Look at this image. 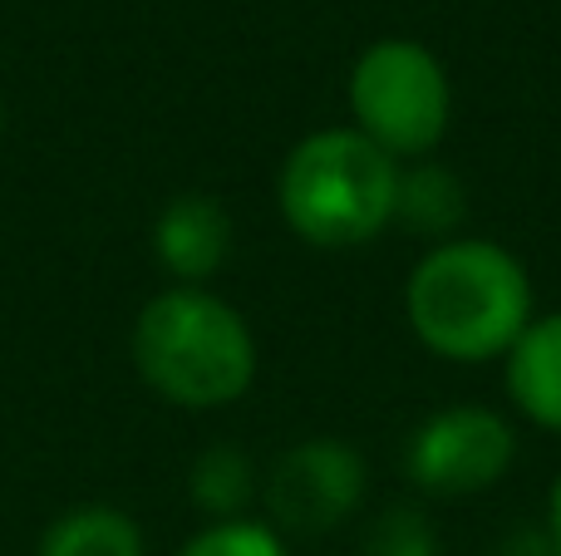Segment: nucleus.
<instances>
[{"label": "nucleus", "instance_id": "4", "mask_svg": "<svg viewBox=\"0 0 561 556\" xmlns=\"http://www.w3.org/2000/svg\"><path fill=\"white\" fill-rule=\"evenodd\" d=\"M454 89L434 49L419 39H379L350 69V118L394 163H419L448 134Z\"/></svg>", "mask_w": 561, "mask_h": 556}, {"label": "nucleus", "instance_id": "13", "mask_svg": "<svg viewBox=\"0 0 561 556\" xmlns=\"http://www.w3.org/2000/svg\"><path fill=\"white\" fill-rule=\"evenodd\" d=\"M365 556H438V532L419 508H385L365 532Z\"/></svg>", "mask_w": 561, "mask_h": 556}, {"label": "nucleus", "instance_id": "1", "mask_svg": "<svg viewBox=\"0 0 561 556\" xmlns=\"http://www.w3.org/2000/svg\"><path fill=\"white\" fill-rule=\"evenodd\" d=\"M404 315L419 345L438 360H507V350L533 325V281L507 246L483 236H448L409 271Z\"/></svg>", "mask_w": 561, "mask_h": 556}, {"label": "nucleus", "instance_id": "3", "mask_svg": "<svg viewBox=\"0 0 561 556\" xmlns=\"http://www.w3.org/2000/svg\"><path fill=\"white\" fill-rule=\"evenodd\" d=\"M399 167L359 128H320L286 153L276 202L286 227L310 246H365L394 222Z\"/></svg>", "mask_w": 561, "mask_h": 556}, {"label": "nucleus", "instance_id": "5", "mask_svg": "<svg viewBox=\"0 0 561 556\" xmlns=\"http://www.w3.org/2000/svg\"><path fill=\"white\" fill-rule=\"evenodd\" d=\"M513 424L483 404H454V409L428 414L404 443L409 483L434 498H468V493L493 488L513 468Z\"/></svg>", "mask_w": 561, "mask_h": 556}, {"label": "nucleus", "instance_id": "12", "mask_svg": "<svg viewBox=\"0 0 561 556\" xmlns=\"http://www.w3.org/2000/svg\"><path fill=\"white\" fill-rule=\"evenodd\" d=\"M178 556H290V552L272 522L227 518V522H207Z\"/></svg>", "mask_w": 561, "mask_h": 556}, {"label": "nucleus", "instance_id": "15", "mask_svg": "<svg viewBox=\"0 0 561 556\" xmlns=\"http://www.w3.org/2000/svg\"><path fill=\"white\" fill-rule=\"evenodd\" d=\"M0 124H5V108H0Z\"/></svg>", "mask_w": 561, "mask_h": 556}, {"label": "nucleus", "instance_id": "10", "mask_svg": "<svg viewBox=\"0 0 561 556\" xmlns=\"http://www.w3.org/2000/svg\"><path fill=\"white\" fill-rule=\"evenodd\" d=\"M35 556H144V532L108 502H84L49 522Z\"/></svg>", "mask_w": 561, "mask_h": 556}, {"label": "nucleus", "instance_id": "2", "mask_svg": "<svg viewBox=\"0 0 561 556\" xmlns=\"http://www.w3.org/2000/svg\"><path fill=\"white\" fill-rule=\"evenodd\" d=\"M134 364L178 409H227L256 380V340L207 286H168L134 321Z\"/></svg>", "mask_w": 561, "mask_h": 556}, {"label": "nucleus", "instance_id": "9", "mask_svg": "<svg viewBox=\"0 0 561 556\" xmlns=\"http://www.w3.org/2000/svg\"><path fill=\"white\" fill-rule=\"evenodd\" d=\"M463 212H468V197H463V183H458L454 167L428 163V158L399 167L394 222H404L409 232H419V236L448 242V236H458V227H463Z\"/></svg>", "mask_w": 561, "mask_h": 556}, {"label": "nucleus", "instance_id": "7", "mask_svg": "<svg viewBox=\"0 0 561 556\" xmlns=\"http://www.w3.org/2000/svg\"><path fill=\"white\" fill-rule=\"evenodd\" d=\"M153 252L178 286H203L232 256V217H227V207L217 197L183 193L158 212Z\"/></svg>", "mask_w": 561, "mask_h": 556}, {"label": "nucleus", "instance_id": "11", "mask_svg": "<svg viewBox=\"0 0 561 556\" xmlns=\"http://www.w3.org/2000/svg\"><path fill=\"white\" fill-rule=\"evenodd\" d=\"M187 493H193V502L213 522L242 518L247 502H252V493H256V468H252V459H247L242 449L217 443V449L197 453L193 478H187Z\"/></svg>", "mask_w": 561, "mask_h": 556}, {"label": "nucleus", "instance_id": "8", "mask_svg": "<svg viewBox=\"0 0 561 556\" xmlns=\"http://www.w3.org/2000/svg\"><path fill=\"white\" fill-rule=\"evenodd\" d=\"M507 394L537 424L561 433V311L533 315L523 340L507 350Z\"/></svg>", "mask_w": 561, "mask_h": 556}, {"label": "nucleus", "instance_id": "14", "mask_svg": "<svg viewBox=\"0 0 561 556\" xmlns=\"http://www.w3.org/2000/svg\"><path fill=\"white\" fill-rule=\"evenodd\" d=\"M547 537H552V556H561V473L552 483V498H547Z\"/></svg>", "mask_w": 561, "mask_h": 556}, {"label": "nucleus", "instance_id": "6", "mask_svg": "<svg viewBox=\"0 0 561 556\" xmlns=\"http://www.w3.org/2000/svg\"><path fill=\"white\" fill-rule=\"evenodd\" d=\"M365 483L369 478L359 449H350L345 439H306L276 459L262 498L276 532L320 537L355 518L365 502Z\"/></svg>", "mask_w": 561, "mask_h": 556}]
</instances>
